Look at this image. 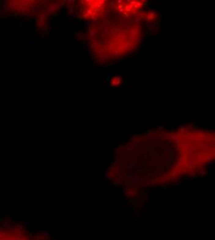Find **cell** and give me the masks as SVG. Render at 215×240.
<instances>
[{
    "mask_svg": "<svg viewBox=\"0 0 215 240\" xmlns=\"http://www.w3.org/2000/svg\"><path fill=\"white\" fill-rule=\"evenodd\" d=\"M0 240H38L25 232L0 227Z\"/></svg>",
    "mask_w": 215,
    "mask_h": 240,
    "instance_id": "1",
    "label": "cell"
},
{
    "mask_svg": "<svg viewBox=\"0 0 215 240\" xmlns=\"http://www.w3.org/2000/svg\"><path fill=\"white\" fill-rule=\"evenodd\" d=\"M0 18H1V9H0Z\"/></svg>",
    "mask_w": 215,
    "mask_h": 240,
    "instance_id": "3",
    "label": "cell"
},
{
    "mask_svg": "<svg viewBox=\"0 0 215 240\" xmlns=\"http://www.w3.org/2000/svg\"><path fill=\"white\" fill-rule=\"evenodd\" d=\"M31 44H35V42L33 38H31Z\"/></svg>",
    "mask_w": 215,
    "mask_h": 240,
    "instance_id": "2",
    "label": "cell"
}]
</instances>
